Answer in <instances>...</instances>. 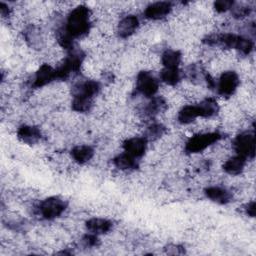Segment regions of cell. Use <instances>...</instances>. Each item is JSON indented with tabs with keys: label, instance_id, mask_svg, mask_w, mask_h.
I'll list each match as a JSON object with an SVG mask.
<instances>
[{
	"label": "cell",
	"instance_id": "cell-1",
	"mask_svg": "<svg viewBox=\"0 0 256 256\" xmlns=\"http://www.w3.org/2000/svg\"><path fill=\"white\" fill-rule=\"evenodd\" d=\"M92 10L85 5H77L68 12L64 20L65 31L74 39L88 36L92 26Z\"/></svg>",
	"mask_w": 256,
	"mask_h": 256
},
{
	"label": "cell",
	"instance_id": "cell-2",
	"mask_svg": "<svg viewBox=\"0 0 256 256\" xmlns=\"http://www.w3.org/2000/svg\"><path fill=\"white\" fill-rule=\"evenodd\" d=\"M221 139L222 135L218 131L194 133L185 142L184 150L188 154H198L210 148Z\"/></svg>",
	"mask_w": 256,
	"mask_h": 256
},
{
	"label": "cell",
	"instance_id": "cell-3",
	"mask_svg": "<svg viewBox=\"0 0 256 256\" xmlns=\"http://www.w3.org/2000/svg\"><path fill=\"white\" fill-rule=\"evenodd\" d=\"M67 208V202L60 197L52 196L42 200L37 206V213L46 220H54L63 215Z\"/></svg>",
	"mask_w": 256,
	"mask_h": 256
},
{
	"label": "cell",
	"instance_id": "cell-4",
	"mask_svg": "<svg viewBox=\"0 0 256 256\" xmlns=\"http://www.w3.org/2000/svg\"><path fill=\"white\" fill-rule=\"evenodd\" d=\"M160 89L159 79L151 70H141L136 76V91L144 98H152Z\"/></svg>",
	"mask_w": 256,
	"mask_h": 256
},
{
	"label": "cell",
	"instance_id": "cell-5",
	"mask_svg": "<svg viewBox=\"0 0 256 256\" xmlns=\"http://www.w3.org/2000/svg\"><path fill=\"white\" fill-rule=\"evenodd\" d=\"M232 150L235 154L247 160H253L255 155V136L252 131L240 132L232 141Z\"/></svg>",
	"mask_w": 256,
	"mask_h": 256
},
{
	"label": "cell",
	"instance_id": "cell-6",
	"mask_svg": "<svg viewBox=\"0 0 256 256\" xmlns=\"http://www.w3.org/2000/svg\"><path fill=\"white\" fill-rule=\"evenodd\" d=\"M240 85V76L239 74L232 70L228 69L223 71L218 79L216 80V89L218 94L221 97L228 98L235 94Z\"/></svg>",
	"mask_w": 256,
	"mask_h": 256
},
{
	"label": "cell",
	"instance_id": "cell-7",
	"mask_svg": "<svg viewBox=\"0 0 256 256\" xmlns=\"http://www.w3.org/2000/svg\"><path fill=\"white\" fill-rule=\"evenodd\" d=\"M140 27V20L134 13H128L118 19L115 32L121 39H126L133 36Z\"/></svg>",
	"mask_w": 256,
	"mask_h": 256
},
{
	"label": "cell",
	"instance_id": "cell-8",
	"mask_svg": "<svg viewBox=\"0 0 256 256\" xmlns=\"http://www.w3.org/2000/svg\"><path fill=\"white\" fill-rule=\"evenodd\" d=\"M57 80L56 68L51 64L43 63L36 70L32 76L31 86L34 88H42L47 85H50L52 82Z\"/></svg>",
	"mask_w": 256,
	"mask_h": 256
},
{
	"label": "cell",
	"instance_id": "cell-9",
	"mask_svg": "<svg viewBox=\"0 0 256 256\" xmlns=\"http://www.w3.org/2000/svg\"><path fill=\"white\" fill-rule=\"evenodd\" d=\"M174 7L171 2L159 1L148 4L144 9V16L151 21H160L168 17L173 11Z\"/></svg>",
	"mask_w": 256,
	"mask_h": 256
},
{
	"label": "cell",
	"instance_id": "cell-10",
	"mask_svg": "<svg viewBox=\"0 0 256 256\" xmlns=\"http://www.w3.org/2000/svg\"><path fill=\"white\" fill-rule=\"evenodd\" d=\"M148 143L144 136H130L122 142V147L125 153L138 159L146 153Z\"/></svg>",
	"mask_w": 256,
	"mask_h": 256
},
{
	"label": "cell",
	"instance_id": "cell-11",
	"mask_svg": "<svg viewBox=\"0 0 256 256\" xmlns=\"http://www.w3.org/2000/svg\"><path fill=\"white\" fill-rule=\"evenodd\" d=\"M204 194L208 199L217 204H227L233 198L232 192L226 187L220 185H211L206 187L204 189Z\"/></svg>",
	"mask_w": 256,
	"mask_h": 256
},
{
	"label": "cell",
	"instance_id": "cell-12",
	"mask_svg": "<svg viewBox=\"0 0 256 256\" xmlns=\"http://www.w3.org/2000/svg\"><path fill=\"white\" fill-rule=\"evenodd\" d=\"M18 139L26 144L33 145L38 143L42 138L41 130L32 124H23L17 130Z\"/></svg>",
	"mask_w": 256,
	"mask_h": 256
},
{
	"label": "cell",
	"instance_id": "cell-13",
	"mask_svg": "<svg viewBox=\"0 0 256 256\" xmlns=\"http://www.w3.org/2000/svg\"><path fill=\"white\" fill-rule=\"evenodd\" d=\"M85 227L89 233L97 236L104 235L112 230L113 222L109 219L102 217H93L85 222Z\"/></svg>",
	"mask_w": 256,
	"mask_h": 256
},
{
	"label": "cell",
	"instance_id": "cell-14",
	"mask_svg": "<svg viewBox=\"0 0 256 256\" xmlns=\"http://www.w3.org/2000/svg\"><path fill=\"white\" fill-rule=\"evenodd\" d=\"M70 155H71V159L76 164L83 165L93 159L95 155V150L91 145L78 144L71 149Z\"/></svg>",
	"mask_w": 256,
	"mask_h": 256
},
{
	"label": "cell",
	"instance_id": "cell-15",
	"mask_svg": "<svg viewBox=\"0 0 256 256\" xmlns=\"http://www.w3.org/2000/svg\"><path fill=\"white\" fill-rule=\"evenodd\" d=\"M247 162H248L247 159L235 154L234 156L228 157L224 161L222 167L226 174L230 176H238L242 174L243 171L246 169Z\"/></svg>",
	"mask_w": 256,
	"mask_h": 256
},
{
	"label": "cell",
	"instance_id": "cell-16",
	"mask_svg": "<svg viewBox=\"0 0 256 256\" xmlns=\"http://www.w3.org/2000/svg\"><path fill=\"white\" fill-rule=\"evenodd\" d=\"M200 117L199 110L196 104L183 105L177 111V121L183 125H190Z\"/></svg>",
	"mask_w": 256,
	"mask_h": 256
},
{
	"label": "cell",
	"instance_id": "cell-17",
	"mask_svg": "<svg viewBox=\"0 0 256 256\" xmlns=\"http://www.w3.org/2000/svg\"><path fill=\"white\" fill-rule=\"evenodd\" d=\"M182 60V53L172 48H166L160 55V63L163 68H179Z\"/></svg>",
	"mask_w": 256,
	"mask_h": 256
},
{
	"label": "cell",
	"instance_id": "cell-18",
	"mask_svg": "<svg viewBox=\"0 0 256 256\" xmlns=\"http://www.w3.org/2000/svg\"><path fill=\"white\" fill-rule=\"evenodd\" d=\"M113 164L121 171H133L138 166L137 159L125 153L124 151L113 158Z\"/></svg>",
	"mask_w": 256,
	"mask_h": 256
},
{
	"label": "cell",
	"instance_id": "cell-19",
	"mask_svg": "<svg viewBox=\"0 0 256 256\" xmlns=\"http://www.w3.org/2000/svg\"><path fill=\"white\" fill-rule=\"evenodd\" d=\"M159 78L167 86H175L181 81L182 71L180 68H162L159 73Z\"/></svg>",
	"mask_w": 256,
	"mask_h": 256
},
{
	"label": "cell",
	"instance_id": "cell-20",
	"mask_svg": "<svg viewBox=\"0 0 256 256\" xmlns=\"http://www.w3.org/2000/svg\"><path fill=\"white\" fill-rule=\"evenodd\" d=\"M166 132V128L161 123H151L149 124L144 132V137L148 142H155L160 140Z\"/></svg>",
	"mask_w": 256,
	"mask_h": 256
},
{
	"label": "cell",
	"instance_id": "cell-21",
	"mask_svg": "<svg viewBox=\"0 0 256 256\" xmlns=\"http://www.w3.org/2000/svg\"><path fill=\"white\" fill-rule=\"evenodd\" d=\"M233 1H228V0H220L216 1L213 3V8L217 13H225L227 11H230Z\"/></svg>",
	"mask_w": 256,
	"mask_h": 256
},
{
	"label": "cell",
	"instance_id": "cell-22",
	"mask_svg": "<svg viewBox=\"0 0 256 256\" xmlns=\"http://www.w3.org/2000/svg\"><path fill=\"white\" fill-rule=\"evenodd\" d=\"M244 211L245 213L250 216V217H254L255 216V202L253 200L248 201L245 205H244Z\"/></svg>",
	"mask_w": 256,
	"mask_h": 256
},
{
	"label": "cell",
	"instance_id": "cell-23",
	"mask_svg": "<svg viewBox=\"0 0 256 256\" xmlns=\"http://www.w3.org/2000/svg\"><path fill=\"white\" fill-rule=\"evenodd\" d=\"M167 253L168 254H182L184 253L183 247L180 245H176V244H170L166 247Z\"/></svg>",
	"mask_w": 256,
	"mask_h": 256
}]
</instances>
